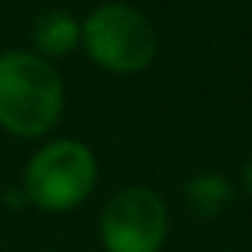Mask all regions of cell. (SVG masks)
<instances>
[{"instance_id":"cell-2","label":"cell","mask_w":252,"mask_h":252,"mask_svg":"<svg viewBox=\"0 0 252 252\" xmlns=\"http://www.w3.org/2000/svg\"><path fill=\"white\" fill-rule=\"evenodd\" d=\"M80 42L89 60L116 74L143 71L158 51V36L152 21L125 3L98 6L80 27Z\"/></svg>"},{"instance_id":"cell-7","label":"cell","mask_w":252,"mask_h":252,"mask_svg":"<svg viewBox=\"0 0 252 252\" xmlns=\"http://www.w3.org/2000/svg\"><path fill=\"white\" fill-rule=\"evenodd\" d=\"M243 187H246V193L252 196V160L243 166Z\"/></svg>"},{"instance_id":"cell-1","label":"cell","mask_w":252,"mask_h":252,"mask_svg":"<svg viewBox=\"0 0 252 252\" xmlns=\"http://www.w3.org/2000/svg\"><path fill=\"white\" fill-rule=\"evenodd\" d=\"M63 113L57 68L30 51L0 54V125L24 140L48 134Z\"/></svg>"},{"instance_id":"cell-4","label":"cell","mask_w":252,"mask_h":252,"mask_svg":"<svg viewBox=\"0 0 252 252\" xmlns=\"http://www.w3.org/2000/svg\"><path fill=\"white\" fill-rule=\"evenodd\" d=\"M166 228V205L149 187L116 193L101 214V240L107 252H160Z\"/></svg>"},{"instance_id":"cell-3","label":"cell","mask_w":252,"mask_h":252,"mask_svg":"<svg viewBox=\"0 0 252 252\" xmlns=\"http://www.w3.org/2000/svg\"><path fill=\"white\" fill-rule=\"evenodd\" d=\"M95 155L74 140H57L39 149L24 169V196L42 211H71L95 187Z\"/></svg>"},{"instance_id":"cell-5","label":"cell","mask_w":252,"mask_h":252,"mask_svg":"<svg viewBox=\"0 0 252 252\" xmlns=\"http://www.w3.org/2000/svg\"><path fill=\"white\" fill-rule=\"evenodd\" d=\"M80 42V24L74 15L63 9H51L36 18L33 24V45L39 48L42 57H65L77 48Z\"/></svg>"},{"instance_id":"cell-6","label":"cell","mask_w":252,"mask_h":252,"mask_svg":"<svg viewBox=\"0 0 252 252\" xmlns=\"http://www.w3.org/2000/svg\"><path fill=\"white\" fill-rule=\"evenodd\" d=\"M231 196H234V187L220 172H202L190 178L184 187V199L199 217H220L231 205Z\"/></svg>"}]
</instances>
